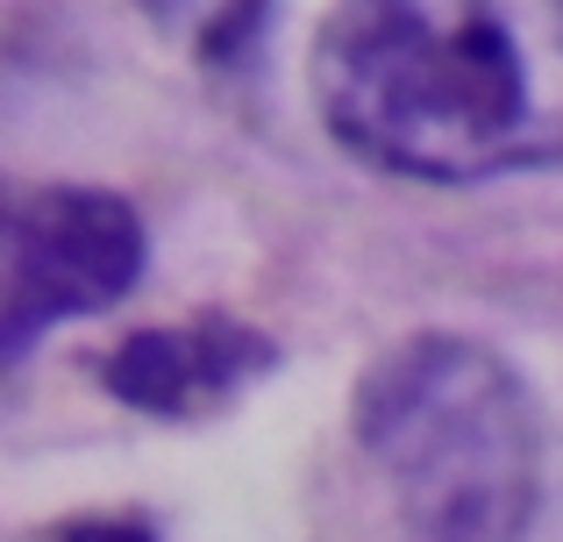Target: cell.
Returning <instances> with one entry per match:
<instances>
[{"mask_svg":"<svg viewBox=\"0 0 563 542\" xmlns=\"http://www.w3.org/2000/svg\"><path fill=\"white\" fill-rule=\"evenodd\" d=\"M143 278V222L108 186H36L0 236V343L29 357L36 335L108 314Z\"/></svg>","mask_w":563,"mask_h":542,"instance_id":"cell-3","label":"cell"},{"mask_svg":"<svg viewBox=\"0 0 563 542\" xmlns=\"http://www.w3.org/2000/svg\"><path fill=\"white\" fill-rule=\"evenodd\" d=\"M314 108L350 157L478 186L563 157V0H335Z\"/></svg>","mask_w":563,"mask_h":542,"instance_id":"cell-1","label":"cell"},{"mask_svg":"<svg viewBox=\"0 0 563 542\" xmlns=\"http://www.w3.org/2000/svg\"><path fill=\"white\" fill-rule=\"evenodd\" d=\"M278 372V343L250 321L229 314H192L179 329H136L114 343V357L100 364V386L122 407L157 421H192L214 407L243 400L257 378Z\"/></svg>","mask_w":563,"mask_h":542,"instance_id":"cell-4","label":"cell"},{"mask_svg":"<svg viewBox=\"0 0 563 542\" xmlns=\"http://www.w3.org/2000/svg\"><path fill=\"white\" fill-rule=\"evenodd\" d=\"M65 542H157L143 521H79Z\"/></svg>","mask_w":563,"mask_h":542,"instance_id":"cell-6","label":"cell"},{"mask_svg":"<svg viewBox=\"0 0 563 542\" xmlns=\"http://www.w3.org/2000/svg\"><path fill=\"white\" fill-rule=\"evenodd\" d=\"M165 29H192L207 57H235V29L257 22L264 0H143Z\"/></svg>","mask_w":563,"mask_h":542,"instance_id":"cell-5","label":"cell"},{"mask_svg":"<svg viewBox=\"0 0 563 542\" xmlns=\"http://www.w3.org/2000/svg\"><path fill=\"white\" fill-rule=\"evenodd\" d=\"M378 542H521L542 493L536 392L471 335H407L350 407Z\"/></svg>","mask_w":563,"mask_h":542,"instance_id":"cell-2","label":"cell"}]
</instances>
